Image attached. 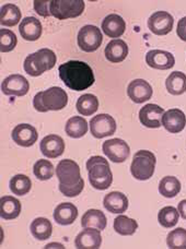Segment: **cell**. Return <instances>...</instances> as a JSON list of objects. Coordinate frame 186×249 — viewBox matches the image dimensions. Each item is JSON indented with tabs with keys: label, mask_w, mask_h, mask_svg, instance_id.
Listing matches in <instances>:
<instances>
[{
	"label": "cell",
	"mask_w": 186,
	"mask_h": 249,
	"mask_svg": "<svg viewBox=\"0 0 186 249\" xmlns=\"http://www.w3.org/2000/svg\"><path fill=\"white\" fill-rule=\"evenodd\" d=\"M58 72L61 81L73 91L87 90L94 83V74L87 62L69 60L59 66Z\"/></svg>",
	"instance_id": "cell-1"
},
{
	"label": "cell",
	"mask_w": 186,
	"mask_h": 249,
	"mask_svg": "<svg viewBox=\"0 0 186 249\" xmlns=\"http://www.w3.org/2000/svg\"><path fill=\"white\" fill-rule=\"evenodd\" d=\"M87 170L89 181L93 188L105 190L112 185L113 174L108 160L102 157H92L88 160Z\"/></svg>",
	"instance_id": "cell-2"
},
{
	"label": "cell",
	"mask_w": 186,
	"mask_h": 249,
	"mask_svg": "<svg viewBox=\"0 0 186 249\" xmlns=\"http://www.w3.org/2000/svg\"><path fill=\"white\" fill-rule=\"evenodd\" d=\"M56 61L57 57L54 52L48 50V48H42V50L26 57L23 67L26 73L32 75V77H38V75L54 68Z\"/></svg>",
	"instance_id": "cell-3"
},
{
	"label": "cell",
	"mask_w": 186,
	"mask_h": 249,
	"mask_svg": "<svg viewBox=\"0 0 186 249\" xmlns=\"http://www.w3.org/2000/svg\"><path fill=\"white\" fill-rule=\"evenodd\" d=\"M157 159L154 154L147 150H140L136 152L130 165V173L137 180H148L151 178Z\"/></svg>",
	"instance_id": "cell-4"
},
{
	"label": "cell",
	"mask_w": 186,
	"mask_h": 249,
	"mask_svg": "<svg viewBox=\"0 0 186 249\" xmlns=\"http://www.w3.org/2000/svg\"><path fill=\"white\" fill-rule=\"evenodd\" d=\"M85 1L82 0H52L50 6L51 16L58 20L72 19L82 15Z\"/></svg>",
	"instance_id": "cell-5"
},
{
	"label": "cell",
	"mask_w": 186,
	"mask_h": 249,
	"mask_svg": "<svg viewBox=\"0 0 186 249\" xmlns=\"http://www.w3.org/2000/svg\"><path fill=\"white\" fill-rule=\"evenodd\" d=\"M56 176L63 186H74L80 183V167L73 160H63L56 166Z\"/></svg>",
	"instance_id": "cell-6"
},
{
	"label": "cell",
	"mask_w": 186,
	"mask_h": 249,
	"mask_svg": "<svg viewBox=\"0 0 186 249\" xmlns=\"http://www.w3.org/2000/svg\"><path fill=\"white\" fill-rule=\"evenodd\" d=\"M103 36L95 25H85L78 33V45L83 52H95L101 46Z\"/></svg>",
	"instance_id": "cell-7"
},
{
	"label": "cell",
	"mask_w": 186,
	"mask_h": 249,
	"mask_svg": "<svg viewBox=\"0 0 186 249\" xmlns=\"http://www.w3.org/2000/svg\"><path fill=\"white\" fill-rule=\"evenodd\" d=\"M116 131V122L109 114H99L90 121V132L96 139L113 136Z\"/></svg>",
	"instance_id": "cell-8"
},
{
	"label": "cell",
	"mask_w": 186,
	"mask_h": 249,
	"mask_svg": "<svg viewBox=\"0 0 186 249\" xmlns=\"http://www.w3.org/2000/svg\"><path fill=\"white\" fill-rule=\"evenodd\" d=\"M103 153L114 163L125 162L130 154V149L122 139H111L103 143Z\"/></svg>",
	"instance_id": "cell-9"
},
{
	"label": "cell",
	"mask_w": 186,
	"mask_h": 249,
	"mask_svg": "<svg viewBox=\"0 0 186 249\" xmlns=\"http://www.w3.org/2000/svg\"><path fill=\"white\" fill-rule=\"evenodd\" d=\"M1 90L4 95L24 96L30 90V84L23 75L11 74L2 81Z\"/></svg>",
	"instance_id": "cell-10"
},
{
	"label": "cell",
	"mask_w": 186,
	"mask_h": 249,
	"mask_svg": "<svg viewBox=\"0 0 186 249\" xmlns=\"http://www.w3.org/2000/svg\"><path fill=\"white\" fill-rule=\"evenodd\" d=\"M174 19L169 12L157 11L149 18L148 28L156 35H167L173 29Z\"/></svg>",
	"instance_id": "cell-11"
},
{
	"label": "cell",
	"mask_w": 186,
	"mask_h": 249,
	"mask_svg": "<svg viewBox=\"0 0 186 249\" xmlns=\"http://www.w3.org/2000/svg\"><path fill=\"white\" fill-rule=\"evenodd\" d=\"M42 101L47 110H60L67 105L68 95L61 88L52 87L43 91Z\"/></svg>",
	"instance_id": "cell-12"
},
{
	"label": "cell",
	"mask_w": 186,
	"mask_h": 249,
	"mask_svg": "<svg viewBox=\"0 0 186 249\" xmlns=\"http://www.w3.org/2000/svg\"><path fill=\"white\" fill-rule=\"evenodd\" d=\"M127 94L137 104L145 103L152 96V88L144 79H136L128 84Z\"/></svg>",
	"instance_id": "cell-13"
},
{
	"label": "cell",
	"mask_w": 186,
	"mask_h": 249,
	"mask_svg": "<svg viewBox=\"0 0 186 249\" xmlns=\"http://www.w3.org/2000/svg\"><path fill=\"white\" fill-rule=\"evenodd\" d=\"M165 109L156 104H147L139 110V121L147 128H160Z\"/></svg>",
	"instance_id": "cell-14"
},
{
	"label": "cell",
	"mask_w": 186,
	"mask_h": 249,
	"mask_svg": "<svg viewBox=\"0 0 186 249\" xmlns=\"http://www.w3.org/2000/svg\"><path fill=\"white\" fill-rule=\"evenodd\" d=\"M38 133L33 126L29 124H20L12 130V139L18 145L29 148L37 141Z\"/></svg>",
	"instance_id": "cell-15"
},
{
	"label": "cell",
	"mask_w": 186,
	"mask_h": 249,
	"mask_svg": "<svg viewBox=\"0 0 186 249\" xmlns=\"http://www.w3.org/2000/svg\"><path fill=\"white\" fill-rule=\"evenodd\" d=\"M146 62L153 69L167 70L175 65L174 56L169 52L161 50H152L146 55Z\"/></svg>",
	"instance_id": "cell-16"
},
{
	"label": "cell",
	"mask_w": 186,
	"mask_h": 249,
	"mask_svg": "<svg viewBox=\"0 0 186 249\" xmlns=\"http://www.w3.org/2000/svg\"><path fill=\"white\" fill-rule=\"evenodd\" d=\"M162 126L170 133H179L186 126V116L179 108L167 110L162 116Z\"/></svg>",
	"instance_id": "cell-17"
},
{
	"label": "cell",
	"mask_w": 186,
	"mask_h": 249,
	"mask_svg": "<svg viewBox=\"0 0 186 249\" xmlns=\"http://www.w3.org/2000/svg\"><path fill=\"white\" fill-rule=\"evenodd\" d=\"M41 152L47 159H56L60 157L65 151V142L63 138L57 135H48L43 138L39 144Z\"/></svg>",
	"instance_id": "cell-18"
},
{
	"label": "cell",
	"mask_w": 186,
	"mask_h": 249,
	"mask_svg": "<svg viewBox=\"0 0 186 249\" xmlns=\"http://www.w3.org/2000/svg\"><path fill=\"white\" fill-rule=\"evenodd\" d=\"M102 236L100 230L88 228L77 235L74 245L78 249H97L101 247Z\"/></svg>",
	"instance_id": "cell-19"
},
{
	"label": "cell",
	"mask_w": 186,
	"mask_h": 249,
	"mask_svg": "<svg viewBox=\"0 0 186 249\" xmlns=\"http://www.w3.org/2000/svg\"><path fill=\"white\" fill-rule=\"evenodd\" d=\"M102 30L109 37L117 39V37H121L125 33V20L121 16L112 13V15L105 17V19L102 22Z\"/></svg>",
	"instance_id": "cell-20"
},
{
	"label": "cell",
	"mask_w": 186,
	"mask_h": 249,
	"mask_svg": "<svg viewBox=\"0 0 186 249\" xmlns=\"http://www.w3.org/2000/svg\"><path fill=\"white\" fill-rule=\"evenodd\" d=\"M19 32L25 41H37L42 35V24L34 17L24 18L21 21Z\"/></svg>",
	"instance_id": "cell-21"
},
{
	"label": "cell",
	"mask_w": 186,
	"mask_h": 249,
	"mask_svg": "<svg viewBox=\"0 0 186 249\" xmlns=\"http://www.w3.org/2000/svg\"><path fill=\"white\" fill-rule=\"evenodd\" d=\"M103 206L109 212L121 214L128 209V199L119 191H112L104 197Z\"/></svg>",
	"instance_id": "cell-22"
},
{
	"label": "cell",
	"mask_w": 186,
	"mask_h": 249,
	"mask_svg": "<svg viewBox=\"0 0 186 249\" xmlns=\"http://www.w3.org/2000/svg\"><path fill=\"white\" fill-rule=\"evenodd\" d=\"M54 220L60 225H70L76 221L78 216V209L74 204L64 202L58 204L54 211Z\"/></svg>",
	"instance_id": "cell-23"
},
{
	"label": "cell",
	"mask_w": 186,
	"mask_h": 249,
	"mask_svg": "<svg viewBox=\"0 0 186 249\" xmlns=\"http://www.w3.org/2000/svg\"><path fill=\"white\" fill-rule=\"evenodd\" d=\"M105 57L113 64H118L125 60L128 55V46L123 39H113L105 47Z\"/></svg>",
	"instance_id": "cell-24"
},
{
	"label": "cell",
	"mask_w": 186,
	"mask_h": 249,
	"mask_svg": "<svg viewBox=\"0 0 186 249\" xmlns=\"http://www.w3.org/2000/svg\"><path fill=\"white\" fill-rule=\"evenodd\" d=\"M21 203L11 196H3L0 199V216L3 220H15L20 215Z\"/></svg>",
	"instance_id": "cell-25"
},
{
	"label": "cell",
	"mask_w": 186,
	"mask_h": 249,
	"mask_svg": "<svg viewBox=\"0 0 186 249\" xmlns=\"http://www.w3.org/2000/svg\"><path fill=\"white\" fill-rule=\"evenodd\" d=\"M81 226L83 229L93 228L103 231L106 228V216L101 210L90 209L81 217Z\"/></svg>",
	"instance_id": "cell-26"
},
{
	"label": "cell",
	"mask_w": 186,
	"mask_h": 249,
	"mask_svg": "<svg viewBox=\"0 0 186 249\" xmlns=\"http://www.w3.org/2000/svg\"><path fill=\"white\" fill-rule=\"evenodd\" d=\"M167 92L172 95H181L186 92V74L181 71H174L166 81Z\"/></svg>",
	"instance_id": "cell-27"
},
{
	"label": "cell",
	"mask_w": 186,
	"mask_h": 249,
	"mask_svg": "<svg viewBox=\"0 0 186 249\" xmlns=\"http://www.w3.org/2000/svg\"><path fill=\"white\" fill-rule=\"evenodd\" d=\"M31 233L38 241H46L51 237L53 232V226L50 220L45 217H37L31 224Z\"/></svg>",
	"instance_id": "cell-28"
},
{
	"label": "cell",
	"mask_w": 186,
	"mask_h": 249,
	"mask_svg": "<svg viewBox=\"0 0 186 249\" xmlns=\"http://www.w3.org/2000/svg\"><path fill=\"white\" fill-rule=\"evenodd\" d=\"M21 20V11L13 3H7L0 10V23L3 26H15Z\"/></svg>",
	"instance_id": "cell-29"
},
{
	"label": "cell",
	"mask_w": 186,
	"mask_h": 249,
	"mask_svg": "<svg viewBox=\"0 0 186 249\" xmlns=\"http://www.w3.org/2000/svg\"><path fill=\"white\" fill-rule=\"evenodd\" d=\"M65 131L70 138L79 139L88 132V123L85 118L80 116H74L66 123Z\"/></svg>",
	"instance_id": "cell-30"
},
{
	"label": "cell",
	"mask_w": 186,
	"mask_h": 249,
	"mask_svg": "<svg viewBox=\"0 0 186 249\" xmlns=\"http://www.w3.org/2000/svg\"><path fill=\"white\" fill-rule=\"evenodd\" d=\"M76 107L82 116H91L99 108V100L93 94H83L78 99Z\"/></svg>",
	"instance_id": "cell-31"
},
{
	"label": "cell",
	"mask_w": 186,
	"mask_h": 249,
	"mask_svg": "<svg viewBox=\"0 0 186 249\" xmlns=\"http://www.w3.org/2000/svg\"><path fill=\"white\" fill-rule=\"evenodd\" d=\"M138 229V223L126 215H119L114 220V230L123 236H130Z\"/></svg>",
	"instance_id": "cell-32"
},
{
	"label": "cell",
	"mask_w": 186,
	"mask_h": 249,
	"mask_svg": "<svg viewBox=\"0 0 186 249\" xmlns=\"http://www.w3.org/2000/svg\"><path fill=\"white\" fill-rule=\"evenodd\" d=\"M181 191L180 180L174 176L163 177L159 184V193L166 198H174Z\"/></svg>",
	"instance_id": "cell-33"
},
{
	"label": "cell",
	"mask_w": 186,
	"mask_h": 249,
	"mask_svg": "<svg viewBox=\"0 0 186 249\" xmlns=\"http://www.w3.org/2000/svg\"><path fill=\"white\" fill-rule=\"evenodd\" d=\"M180 213L174 207H165L158 213V221L161 226L166 229H171L178 224Z\"/></svg>",
	"instance_id": "cell-34"
},
{
	"label": "cell",
	"mask_w": 186,
	"mask_h": 249,
	"mask_svg": "<svg viewBox=\"0 0 186 249\" xmlns=\"http://www.w3.org/2000/svg\"><path fill=\"white\" fill-rule=\"evenodd\" d=\"M9 187H10L11 191L15 195L24 196L29 194L31 187H32V183H31V179L28 176L23 174H18L12 177L10 183H9Z\"/></svg>",
	"instance_id": "cell-35"
},
{
	"label": "cell",
	"mask_w": 186,
	"mask_h": 249,
	"mask_svg": "<svg viewBox=\"0 0 186 249\" xmlns=\"http://www.w3.org/2000/svg\"><path fill=\"white\" fill-rule=\"evenodd\" d=\"M54 165L48 161V160H38L34 164L33 173L37 176V178L39 180H48L51 179L55 174Z\"/></svg>",
	"instance_id": "cell-36"
},
{
	"label": "cell",
	"mask_w": 186,
	"mask_h": 249,
	"mask_svg": "<svg viewBox=\"0 0 186 249\" xmlns=\"http://www.w3.org/2000/svg\"><path fill=\"white\" fill-rule=\"evenodd\" d=\"M167 245L171 249H186V230L179 228L171 231L167 237Z\"/></svg>",
	"instance_id": "cell-37"
},
{
	"label": "cell",
	"mask_w": 186,
	"mask_h": 249,
	"mask_svg": "<svg viewBox=\"0 0 186 249\" xmlns=\"http://www.w3.org/2000/svg\"><path fill=\"white\" fill-rule=\"evenodd\" d=\"M17 36L10 30L1 29L0 31V51L1 53H9L15 50L17 46Z\"/></svg>",
	"instance_id": "cell-38"
},
{
	"label": "cell",
	"mask_w": 186,
	"mask_h": 249,
	"mask_svg": "<svg viewBox=\"0 0 186 249\" xmlns=\"http://www.w3.org/2000/svg\"><path fill=\"white\" fill-rule=\"evenodd\" d=\"M83 187H85V180L81 179L80 183L74 186H63L59 184V190L61 194H64L66 197L73 198V197H77L78 195L81 194V191L83 190Z\"/></svg>",
	"instance_id": "cell-39"
},
{
	"label": "cell",
	"mask_w": 186,
	"mask_h": 249,
	"mask_svg": "<svg viewBox=\"0 0 186 249\" xmlns=\"http://www.w3.org/2000/svg\"><path fill=\"white\" fill-rule=\"evenodd\" d=\"M50 6L51 1H46V0H35L34 1V10L39 16L42 17H50Z\"/></svg>",
	"instance_id": "cell-40"
},
{
	"label": "cell",
	"mask_w": 186,
	"mask_h": 249,
	"mask_svg": "<svg viewBox=\"0 0 186 249\" xmlns=\"http://www.w3.org/2000/svg\"><path fill=\"white\" fill-rule=\"evenodd\" d=\"M42 95H43V91L38 92L37 94L34 96V100H33V106H34V108L37 110V112L46 113V112H48V110H47V108L45 107V106L43 105Z\"/></svg>",
	"instance_id": "cell-41"
},
{
	"label": "cell",
	"mask_w": 186,
	"mask_h": 249,
	"mask_svg": "<svg viewBox=\"0 0 186 249\" xmlns=\"http://www.w3.org/2000/svg\"><path fill=\"white\" fill-rule=\"evenodd\" d=\"M178 36L182 39V41L186 42V17L182 18L178 23V30H176Z\"/></svg>",
	"instance_id": "cell-42"
},
{
	"label": "cell",
	"mask_w": 186,
	"mask_h": 249,
	"mask_svg": "<svg viewBox=\"0 0 186 249\" xmlns=\"http://www.w3.org/2000/svg\"><path fill=\"white\" fill-rule=\"evenodd\" d=\"M178 211L183 220H186V199L182 200L178 206Z\"/></svg>",
	"instance_id": "cell-43"
},
{
	"label": "cell",
	"mask_w": 186,
	"mask_h": 249,
	"mask_svg": "<svg viewBox=\"0 0 186 249\" xmlns=\"http://www.w3.org/2000/svg\"><path fill=\"white\" fill-rule=\"evenodd\" d=\"M46 249L48 248H65L64 245H61V244H57V243H53V244H48L47 246H45Z\"/></svg>",
	"instance_id": "cell-44"
}]
</instances>
